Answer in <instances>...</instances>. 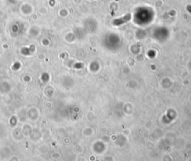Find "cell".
<instances>
[{
  "label": "cell",
  "mask_w": 191,
  "mask_h": 161,
  "mask_svg": "<svg viewBox=\"0 0 191 161\" xmlns=\"http://www.w3.org/2000/svg\"><path fill=\"white\" fill-rule=\"evenodd\" d=\"M131 19V14H126L123 17H120V18L116 19L114 20V24L115 26H120L123 23H126V22L129 21Z\"/></svg>",
  "instance_id": "1"
}]
</instances>
